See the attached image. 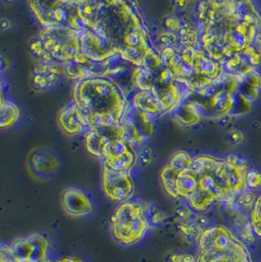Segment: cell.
<instances>
[{
  "label": "cell",
  "mask_w": 261,
  "mask_h": 262,
  "mask_svg": "<svg viewBox=\"0 0 261 262\" xmlns=\"http://www.w3.org/2000/svg\"><path fill=\"white\" fill-rule=\"evenodd\" d=\"M80 52L95 63H103L117 55L106 40L90 28L80 33Z\"/></svg>",
  "instance_id": "12"
},
{
  "label": "cell",
  "mask_w": 261,
  "mask_h": 262,
  "mask_svg": "<svg viewBox=\"0 0 261 262\" xmlns=\"http://www.w3.org/2000/svg\"><path fill=\"white\" fill-rule=\"evenodd\" d=\"M243 56L249 65L256 69L261 65V35L257 36L248 48L244 49L240 54Z\"/></svg>",
  "instance_id": "20"
},
{
  "label": "cell",
  "mask_w": 261,
  "mask_h": 262,
  "mask_svg": "<svg viewBox=\"0 0 261 262\" xmlns=\"http://www.w3.org/2000/svg\"><path fill=\"white\" fill-rule=\"evenodd\" d=\"M103 165L117 171L130 173L138 161L135 145L125 139H114L107 143L102 158Z\"/></svg>",
  "instance_id": "10"
},
{
  "label": "cell",
  "mask_w": 261,
  "mask_h": 262,
  "mask_svg": "<svg viewBox=\"0 0 261 262\" xmlns=\"http://www.w3.org/2000/svg\"><path fill=\"white\" fill-rule=\"evenodd\" d=\"M62 75H65L63 65L38 61L34 71L33 85L37 91H48L56 84Z\"/></svg>",
  "instance_id": "15"
},
{
  "label": "cell",
  "mask_w": 261,
  "mask_h": 262,
  "mask_svg": "<svg viewBox=\"0 0 261 262\" xmlns=\"http://www.w3.org/2000/svg\"><path fill=\"white\" fill-rule=\"evenodd\" d=\"M83 25L102 36L122 59L136 67L157 50L143 17L127 1H79Z\"/></svg>",
  "instance_id": "1"
},
{
  "label": "cell",
  "mask_w": 261,
  "mask_h": 262,
  "mask_svg": "<svg viewBox=\"0 0 261 262\" xmlns=\"http://www.w3.org/2000/svg\"><path fill=\"white\" fill-rule=\"evenodd\" d=\"M130 104L137 110L151 116L163 115V108L159 99L151 92L137 91L130 99Z\"/></svg>",
  "instance_id": "17"
},
{
  "label": "cell",
  "mask_w": 261,
  "mask_h": 262,
  "mask_svg": "<svg viewBox=\"0 0 261 262\" xmlns=\"http://www.w3.org/2000/svg\"><path fill=\"white\" fill-rule=\"evenodd\" d=\"M110 141L106 136L96 131H89L84 134L85 148L92 155L98 158H102L104 148Z\"/></svg>",
  "instance_id": "18"
},
{
  "label": "cell",
  "mask_w": 261,
  "mask_h": 262,
  "mask_svg": "<svg viewBox=\"0 0 261 262\" xmlns=\"http://www.w3.org/2000/svg\"><path fill=\"white\" fill-rule=\"evenodd\" d=\"M30 7L44 28L67 27L82 32L79 1H31Z\"/></svg>",
  "instance_id": "7"
},
{
  "label": "cell",
  "mask_w": 261,
  "mask_h": 262,
  "mask_svg": "<svg viewBox=\"0 0 261 262\" xmlns=\"http://www.w3.org/2000/svg\"><path fill=\"white\" fill-rule=\"evenodd\" d=\"M222 158L200 155L192 158L190 169L197 177V191L188 204L195 212H205L222 202L218 171Z\"/></svg>",
  "instance_id": "6"
},
{
  "label": "cell",
  "mask_w": 261,
  "mask_h": 262,
  "mask_svg": "<svg viewBox=\"0 0 261 262\" xmlns=\"http://www.w3.org/2000/svg\"><path fill=\"white\" fill-rule=\"evenodd\" d=\"M32 172L39 178H50L58 173L61 160L53 151L48 149H37L30 158Z\"/></svg>",
  "instance_id": "14"
},
{
  "label": "cell",
  "mask_w": 261,
  "mask_h": 262,
  "mask_svg": "<svg viewBox=\"0 0 261 262\" xmlns=\"http://www.w3.org/2000/svg\"><path fill=\"white\" fill-rule=\"evenodd\" d=\"M249 171V163L242 156L229 155L222 158L218 179L223 203H231L247 191V174Z\"/></svg>",
  "instance_id": "8"
},
{
  "label": "cell",
  "mask_w": 261,
  "mask_h": 262,
  "mask_svg": "<svg viewBox=\"0 0 261 262\" xmlns=\"http://www.w3.org/2000/svg\"><path fill=\"white\" fill-rule=\"evenodd\" d=\"M73 99L86 131L99 132L110 140L123 139L121 121L130 101L112 81L104 77L77 81Z\"/></svg>",
  "instance_id": "2"
},
{
  "label": "cell",
  "mask_w": 261,
  "mask_h": 262,
  "mask_svg": "<svg viewBox=\"0 0 261 262\" xmlns=\"http://www.w3.org/2000/svg\"><path fill=\"white\" fill-rule=\"evenodd\" d=\"M80 33L67 27L42 28L31 45V51L38 61L66 65L80 53Z\"/></svg>",
  "instance_id": "4"
},
{
  "label": "cell",
  "mask_w": 261,
  "mask_h": 262,
  "mask_svg": "<svg viewBox=\"0 0 261 262\" xmlns=\"http://www.w3.org/2000/svg\"><path fill=\"white\" fill-rule=\"evenodd\" d=\"M232 138H233V141L235 143H242L245 140V137H244L243 133H241L240 131H236L235 133H233Z\"/></svg>",
  "instance_id": "24"
},
{
  "label": "cell",
  "mask_w": 261,
  "mask_h": 262,
  "mask_svg": "<svg viewBox=\"0 0 261 262\" xmlns=\"http://www.w3.org/2000/svg\"><path fill=\"white\" fill-rule=\"evenodd\" d=\"M195 262H253L248 248L223 225L202 232Z\"/></svg>",
  "instance_id": "3"
},
{
  "label": "cell",
  "mask_w": 261,
  "mask_h": 262,
  "mask_svg": "<svg viewBox=\"0 0 261 262\" xmlns=\"http://www.w3.org/2000/svg\"><path fill=\"white\" fill-rule=\"evenodd\" d=\"M58 121L61 129L67 135L75 136L88 132L81 121L79 110L74 101L60 111Z\"/></svg>",
  "instance_id": "16"
},
{
  "label": "cell",
  "mask_w": 261,
  "mask_h": 262,
  "mask_svg": "<svg viewBox=\"0 0 261 262\" xmlns=\"http://www.w3.org/2000/svg\"><path fill=\"white\" fill-rule=\"evenodd\" d=\"M9 249L15 262H53L51 242L41 233L16 238Z\"/></svg>",
  "instance_id": "9"
},
{
  "label": "cell",
  "mask_w": 261,
  "mask_h": 262,
  "mask_svg": "<svg viewBox=\"0 0 261 262\" xmlns=\"http://www.w3.org/2000/svg\"><path fill=\"white\" fill-rule=\"evenodd\" d=\"M6 99H5V97H4V91H3V85H2V83H1V80H0V106H1V104L5 101Z\"/></svg>",
  "instance_id": "25"
},
{
  "label": "cell",
  "mask_w": 261,
  "mask_h": 262,
  "mask_svg": "<svg viewBox=\"0 0 261 262\" xmlns=\"http://www.w3.org/2000/svg\"><path fill=\"white\" fill-rule=\"evenodd\" d=\"M62 207L71 217H85L95 212V201L86 190L73 186L63 191Z\"/></svg>",
  "instance_id": "13"
},
{
  "label": "cell",
  "mask_w": 261,
  "mask_h": 262,
  "mask_svg": "<svg viewBox=\"0 0 261 262\" xmlns=\"http://www.w3.org/2000/svg\"><path fill=\"white\" fill-rule=\"evenodd\" d=\"M248 189L257 190L261 188V173L255 170H249L247 174Z\"/></svg>",
  "instance_id": "22"
},
{
  "label": "cell",
  "mask_w": 261,
  "mask_h": 262,
  "mask_svg": "<svg viewBox=\"0 0 261 262\" xmlns=\"http://www.w3.org/2000/svg\"><path fill=\"white\" fill-rule=\"evenodd\" d=\"M55 262H90L88 261L83 256L80 255H67L63 256Z\"/></svg>",
  "instance_id": "23"
},
{
  "label": "cell",
  "mask_w": 261,
  "mask_h": 262,
  "mask_svg": "<svg viewBox=\"0 0 261 262\" xmlns=\"http://www.w3.org/2000/svg\"><path fill=\"white\" fill-rule=\"evenodd\" d=\"M249 220L253 232L261 238V193L253 202Z\"/></svg>",
  "instance_id": "21"
},
{
  "label": "cell",
  "mask_w": 261,
  "mask_h": 262,
  "mask_svg": "<svg viewBox=\"0 0 261 262\" xmlns=\"http://www.w3.org/2000/svg\"><path fill=\"white\" fill-rule=\"evenodd\" d=\"M101 189L109 201L121 204L130 201L135 183L130 173L113 171L103 165Z\"/></svg>",
  "instance_id": "11"
},
{
  "label": "cell",
  "mask_w": 261,
  "mask_h": 262,
  "mask_svg": "<svg viewBox=\"0 0 261 262\" xmlns=\"http://www.w3.org/2000/svg\"><path fill=\"white\" fill-rule=\"evenodd\" d=\"M20 118V109L9 100H5L0 106V129L14 126Z\"/></svg>",
  "instance_id": "19"
},
{
  "label": "cell",
  "mask_w": 261,
  "mask_h": 262,
  "mask_svg": "<svg viewBox=\"0 0 261 262\" xmlns=\"http://www.w3.org/2000/svg\"><path fill=\"white\" fill-rule=\"evenodd\" d=\"M151 210L148 204L139 201L121 203L111 219V234L122 246L140 243L150 229Z\"/></svg>",
  "instance_id": "5"
}]
</instances>
